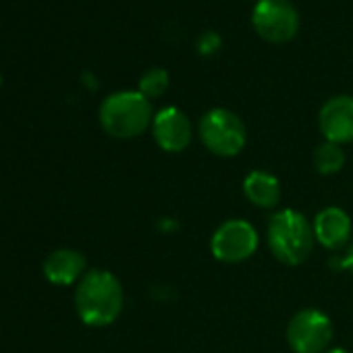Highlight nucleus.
Listing matches in <instances>:
<instances>
[{
  "label": "nucleus",
  "mask_w": 353,
  "mask_h": 353,
  "mask_svg": "<svg viewBox=\"0 0 353 353\" xmlns=\"http://www.w3.org/2000/svg\"><path fill=\"white\" fill-rule=\"evenodd\" d=\"M152 137L162 152L179 154L183 152L194 137V127L190 117L176 106H164L154 114Z\"/></svg>",
  "instance_id": "nucleus-8"
},
{
  "label": "nucleus",
  "mask_w": 353,
  "mask_h": 353,
  "mask_svg": "<svg viewBox=\"0 0 353 353\" xmlns=\"http://www.w3.org/2000/svg\"><path fill=\"white\" fill-rule=\"evenodd\" d=\"M168 83H170L168 71L162 69V67H152V69H148V71L139 77V88H137V92L143 94V96L152 102V100L162 98V96L166 94Z\"/></svg>",
  "instance_id": "nucleus-14"
},
{
  "label": "nucleus",
  "mask_w": 353,
  "mask_h": 353,
  "mask_svg": "<svg viewBox=\"0 0 353 353\" xmlns=\"http://www.w3.org/2000/svg\"><path fill=\"white\" fill-rule=\"evenodd\" d=\"M202 145L219 158H235L248 143V129L239 114L229 108H210L198 125Z\"/></svg>",
  "instance_id": "nucleus-4"
},
{
  "label": "nucleus",
  "mask_w": 353,
  "mask_h": 353,
  "mask_svg": "<svg viewBox=\"0 0 353 353\" xmlns=\"http://www.w3.org/2000/svg\"><path fill=\"white\" fill-rule=\"evenodd\" d=\"M339 266H341L343 270L351 272V276H353V241L349 243V248H347V250H345V254L341 256Z\"/></svg>",
  "instance_id": "nucleus-16"
},
{
  "label": "nucleus",
  "mask_w": 353,
  "mask_h": 353,
  "mask_svg": "<svg viewBox=\"0 0 353 353\" xmlns=\"http://www.w3.org/2000/svg\"><path fill=\"white\" fill-rule=\"evenodd\" d=\"M324 353H349V351L343 349V347H330V349H326Z\"/></svg>",
  "instance_id": "nucleus-17"
},
{
  "label": "nucleus",
  "mask_w": 353,
  "mask_h": 353,
  "mask_svg": "<svg viewBox=\"0 0 353 353\" xmlns=\"http://www.w3.org/2000/svg\"><path fill=\"white\" fill-rule=\"evenodd\" d=\"M221 46H223V38L216 32H204L196 42V50L202 57H212L214 52L221 50Z\"/></svg>",
  "instance_id": "nucleus-15"
},
{
  "label": "nucleus",
  "mask_w": 353,
  "mask_h": 353,
  "mask_svg": "<svg viewBox=\"0 0 353 353\" xmlns=\"http://www.w3.org/2000/svg\"><path fill=\"white\" fill-rule=\"evenodd\" d=\"M332 336V320L318 307H303L295 312L285 330L287 345L293 353H324L330 349Z\"/></svg>",
  "instance_id": "nucleus-5"
},
{
  "label": "nucleus",
  "mask_w": 353,
  "mask_h": 353,
  "mask_svg": "<svg viewBox=\"0 0 353 353\" xmlns=\"http://www.w3.org/2000/svg\"><path fill=\"white\" fill-rule=\"evenodd\" d=\"M0 83H3V77H0Z\"/></svg>",
  "instance_id": "nucleus-18"
},
{
  "label": "nucleus",
  "mask_w": 353,
  "mask_h": 353,
  "mask_svg": "<svg viewBox=\"0 0 353 353\" xmlns=\"http://www.w3.org/2000/svg\"><path fill=\"white\" fill-rule=\"evenodd\" d=\"M312 162H314L316 172H320L324 176H330V174H336V172L343 170V166L347 162V156L343 152V145L332 143V141H322L320 145H316Z\"/></svg>",
  "instance_id": "nucleus-13"
},
{
  "label": "nucleus",
  "mask_w": 353,
  "mask_h": 353,
  "mask_svg": "<svg viewBox=\"0 0 353 353\" xmlns=\"http://www.w3.org/2000/svg\"><path fill=\"white\" fill-rule=\"evenodd\" d=\"M256 34L270 44H285L299 32V13L289 0H258L252 11Z\"/></svg>",
  "instance_id": "nucleus-7"
},
{
  "label": "nucleus",
  "mask_w": 353,
  "mask_h": 353,
  "mask_svg": "<svg viewBox=\"0 0 353 353\" xmlns=\"http://www.w3.org/2000/svg\"><path fill=\"white\" fill-rule=\"evenodd\" d=\"M260 245V235L245 219H229L216 227L210 237V252L223 264H241L250 260Z\"/></svg>",
  "instance_id": "nucleus-6"
},
{
  "label": "nucleus",
  "mask_w": 353,
  "mask_h": 353,
  "mask_svg": "<svg viewBox=\"0 0 353 353\" xmlns=\"http://www.w3.org/2000/svg\"><path fill=\"white\" fill-rule=\"evenodd\" d=\"M85 268H88L85 256L71 248L54 250L44 260V276L52 285H61V287L79 283L83 279V274L88 272Z\"/></svg>",
  "instance_id": "nucleus-11"
},
{
  "label": "nucleus",
  "mask_w": 353,
  "mask_h": 353,
  "mask_svg": "<svg viewBox=\"0 0 353 353\" xmlns=\"http://www.w3.org/2000/svg\"><path fill=\"white\" fill-rule=\"evenodd\" d=\"M125 305L121 281L104 268H92L83 274L75 289V310L83 324L102 328L112 324Z\"/></svg>",
  "instance_id": "nucleus-1"
},
{
  "label": "nucleus",
  "mask_w": 353,
  "mask_h": 353,
  "mask_svg": "<svg viewBox=\"0 0 353 353\" xmlns=\"http://www.w3.org/2000/svg\"><path fill=\"white\" fill-rule=\"evenodd\" d=\"M243 196L245 200L262 210H272L279 206L283 198L281 181L268 170H252L243 179Z\"/></svg>",
  "instance_id": "nucleus-12"
},
{
  "label": "nucleus",
  "mask_w": 353,
  "mask_h": 353,
  "mask_svg": "<svg viewBox=\"0 0 353 353\" xmlns=\"http://www.w3.org/2000/svg\"><path fill=\"white\" fill-rule=\"evenodd\" d=\"M312 227H314L316 243H320L324 250L339 252V250L349 248V243L353 241L351 239V235H353L351 216L343 208H339V206L322 208L314 216Z\"/></svg>",
  "instance_id": "nucleus-10"
},
{
  "label": "nucleus",
  "mask_w": 353,
  "mask_h": 353,
  "mask_svg": "<svg viewBox=\"0 0 353 353\" xmlns=\"http://www.w3.org/2000/svg\"><path fill=\"white\" fill-rule=\"evenodd\" d=\"M100 125L114 139H133L152 127V102L135 92L123 90L104 98L100 104Z\"/></svg>",
  "instance_id": "nucleus-3"
},
{
  "label": "nucleus",
  "mask_w": 353,
  "mask_h": 353,
  "mask_svg": "<svg viewBox=\"0 0 353 353\" xmlns=\"http://www.w3.org/2000/svg\"><path fill=\"white\" fill-rule=\"evenodd\" d=\"M266 239L272 256L285 266L303 264L316 245L312 221L295 208H283L270 216L266 225Z\"/></svg>",
  "instance_id": "nucleus-2"
},
{
  "label": "nucleus",
  "mask_w": 353,
  "mask_h": 353,
  "mask_svg": "<svg viewBox=\"0 0 353 353\" xmlns=\"http://www.w3.org/2000/svg\"><path fill=\"white\" fill-rule=\"evenodd\" d=\"M318 129L324 141L351 143L353 141V96L339 94L328 98L318 112Z\"/></svg>",
  "instance_id": "nucleus-9"
}]
</instances>
